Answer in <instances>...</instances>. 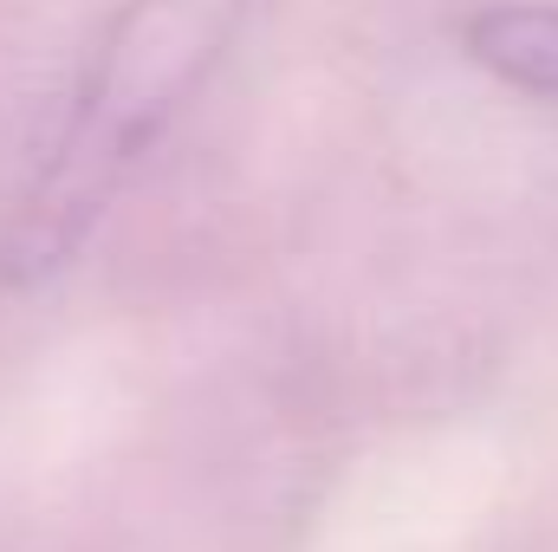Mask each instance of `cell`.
I'll return each mask as SVG.
<instances>
[{
  "mask_svg": "<svg viewBox=\"0 0 558 552\" xmlns=\"http://www.w3.org/2000/svg\"><path fill=\"white\" fill-rule=\"evenodd\" d=\"M461 46L500 85L558 105V7L553 0H500V7H481L461 26Z\"/></svg>",
  "mask_w": 558,
  "mask_h": 552,
  "instance_id": "cell-2",
  "label": "cell"
},
{
  "mask_svg": "<svg viewBox=\"0 0 558 552\" xmlns=\"http://www.w3.org/2000/svg\"><path fill=\"white\" fill-rule=\"evenodd\" d=\"M241 20L247 0H118L72 85L59 137L0 228V286H39L85 248L137 163L208 85Z\"/></svg>",
  "mask_w": 558,
  "mask_h": 552,
  "instance_id": "cell-1",
  "label": "cell"
}]
</instances>
